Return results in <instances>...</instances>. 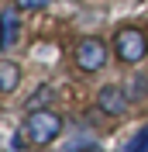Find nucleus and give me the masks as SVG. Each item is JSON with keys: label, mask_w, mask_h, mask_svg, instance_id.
I'll return each instance as SVG.
<instances>
[{"label": "nucleus", "mask_w": 148, "mask_h": 152, "mask_svg": "<svg viewBox=\"0 0 148 152\" xmlns=\"http://www.w3.org/2000/svg\"><path fill=\"white\" fill-rule=\"evenodd\" d=\"M59 132H62V118L55 111H45V107H38L24 118V135H28L31 145H48L55 142Z\"/></svg>", "instance_id": "1"}, {"label": "nucleus", "mask_w": 148, "mask_h": 152, "mask_svg": "<svg viewBox=\"0 0 148 152\" xmlns=\"http://www.w3.org/2000/svg\"><path fill=\"white\" fill-rule=\"evenodd\" d=\"M114 52H117L120 62H128V66H134V62H141V59L148 56V38L141 28H120L117 35H114Z\"/></svg>", "instance_id": "2"}, {"label": "nucleus", "mask_w": 148, "mask_h": 152, "mask_svg": "<svg viewBox=\"0 0 148 152\" xmlns=\"http://www.w3.org/2000/svg\"><path fill=\"white\" fill-rule=\"evenodd\" d=\"M73 59H76V66L83 69V73H96V69L107 66V45H103L100 38H83L76 45Z\"/></svg>", "instance_id": "3"}, {"label": "nucleus", "mask_w": 148, "mask_h": 152, "mask_svg": "<svg viewBox=\"0 0 148 152\" xmlns=\"http://www.w3.org/2000/svg\"><path fill=\"white\" fill-rule=\"evenodd\" d=\"M128 104H131V97L120 86H103L100 94H96V107L103 114H110V118H120V114L128 111Z\"/></svg>", "instance_id": "4"}, {"label": "nucleus", "mask_w": 148, "mask_h": 152, "mask_svg": "<svg viewBox=\"0 0 148 152\" xmlns=\"http://www.w3.org/2000/svg\"><path fill=\"white\" fill-rule=\"evenodd\" d=\"M17 4L7 10H0V48L7 52V48H14L21 42V18H17Z\"/></svg>", "instance_id": "5"}, {"label": "nucleus", "mask_w": 148, "mask_h": 152, "mask_svg": "<svg viewBox=\"0 0 148 152\" xmlns=\"http://www.w3.org/2000/svg\"><path fill=\"white\" fill-rule=\"evenodd\" d=\"M17 80H21V69L7 59H0V94H10L17 86Z\"/></svg>", "instance_id": "6"}, {"label": "nucleus", "mask_w": 148, "mask_h": 152, "mask_svg": "<svg viewBox=\"0 0 148 152\" xmlns=\"http://www.w3.org/2000/svg\"><path fill=\"white\" fill-rule=\"evenodd\" d=\"M124 152H148V124L134 135V138H131V145H128Z\"/></svg>", "instance_id": "7"}, {"label": "nucleus", "mask_w": 148, "mask_h": 152, "mask_svg": "<svg viewBox=\"0 0 148 152\" xmlns=\"http://www.w3.org/2000/svg\"><path fill=\"white\" fill-rule=\"evenodd\" d=\"M14 4H17L21 10H38V7H48L52 0H14Z\"/></svg>", "instance_id": "8"}, {"label": "nucleus", "mask_w": 148, "mask_h": 152, "mask_svg": "<svg viewBox=\"0 0 148 152\" xmlns=\"http://www.w3.org/2000/svg\"><path fill=\"white\" fill-rule=\"evenodd\" d=\"M45 97H52V94H48L45 86H41V90H38V94H35V97H31V100H28V107H31V111H38V107H41V100H45Z\"/></svg>", "instance_id": "9"}, {"label": "nucleus", "mask_w": 148, "mask_h": 152, "mask_svg": "<svg viewBox=\"0 0 148 152\" xmlns=\"http://www.w3.org/2000/svg\"><path fill=\"white\" fill-rule=\"evenodd\" d=\"M148 90V83H145V76H138V80H134V90H131V100H134V97H141Z\"/></svg>", "instance_id": "10"}, {"label": "nucleus", "mask_w": 148, "mask_h": 152, "mask_svg": "<svg viewBox=\"0 0 148 152\" xmlns=\"http://www.w3.org/2000/svg\"><path fill=\"white\" fill-rule=\"evenodd\" d=\"M90 152H96V149H90Z\"/></svg>", "instance_id": "11"}]
</instances>
